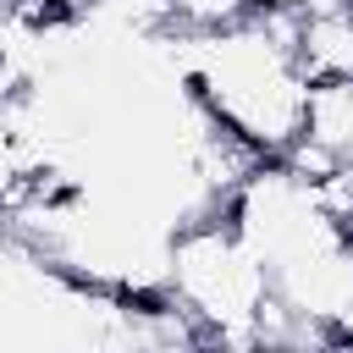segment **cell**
Segmentation results:
<instances>
[{"mask_svg": "<svg viewBox=\"0 0 353 353\" xmlns=\"http://www.w3.org/2000/svg\"><path fill=\"white\" fill-rule=\"evenodd\" d=\"M165 292L193 309L210 342H259L254 320H259V303L276 292V276L221 210V215L188 221L171 237Z\"/></svg>", "mask_w": 353, "mask_h": 353, "instance_id": "obj_1", "label": "cell"}, {"mask_svg": "<svg viewBox=\"0 0 353 353\" xmlns=\"http://www.w3.org/2000/svg\"><path fill=\"white\" fill-rule=\"evenodd\" d=\"M292 61H298V72H303L309 83L353 77V0L303 11V33H298Z\"/></svg>", "mask_w": 353, "mask_h": 353, "instance_id": "obj_2", "label": "cell"}, {"mask_svg": "<svg viewBox=\"0 0 353 353\" xmlns=\"http://www.w3.org/2000/svg\"><path fill=\"white\" fill-rule=\"evenodd\" d=\"M303 132H309V138H320L325 149H336L342 160H353V77H325V83H309Z\"/></svg>", "mask_w": 353, "mask_h": 353, "instance_id": "obj_3", "label": "cell"}, {"mask_svg": "<svg viewBox=\"0 0 353 353\" xmlns=\"http://www.w3.org/2000/svg\"><path fill=\"white\" fill-rule=\"evenodd\" d=\"M303 188H309V204L331 226H342V237L353 243V160H342L336 171H325L320 182H303Z\"/></svg>", "mask_w": 353, "mask_h": 353, "instance_id": "obj_4", "label": "cell"}, {"mask_svg": "<svg viewBox=\"0 0 353 353\" xmlns=\"http://www.w3.org/2000/svg\"><path fill=\"white\" fill-rule=\"evenodd\" d=\"M259 0H176V17L171 28L182 33H221V28H237L243 17H254Z\"/></svg>", "mask_w": 353, "mask_h": 353, "instance_id": "obj_5", "label": "cell"}, {"mask_svg": "<svg viewBox=\"0 0 353 353\" xmlns=\"http://www.w3.org/2000/svg\"><path fill=\"white\" fill-rule=\"evenodd\" d=\"M276 160H281L298 182H320L325 171H336V165H342V154H336V149H325V143H320V138H309V132H298Z\"/></svg>", "mask_w": 353, "mask_h": 353, "instance_id": "obj_6", "label": "cell"}, {"mask_svg": "<svg viewBox=\"0 0 353 353\" xmlns=\"http://www.w3.org/2000/svg\"><path fill=\"white\" fill-rule=\"evenodd\" d=\"M105 11H116L127 28L160 33V28H171V17H176V0H110Z\"/></svg>", "mask_w": 353, "mask_h": 353, "instance_id": "obj_7", "label": "cell"}, {"mask_svg": "<svg viewBox=\"0 0 353 353\" xmlns=\"http://www.w3.org/2000/svg\"><path fill=\"white\" fill-rule=\"evenodd\" d=\"M105 6H110V0H55L61 22H72V28H77V22H94V17L105 11Z\"/></svg>", "mask_w": 353, "mask_h": 353, "instance_id": "obj_8", "label": "cell"}, {"mask_svg": "<svg viewBox=\"0 0 353 353\" xmlns=\"http://www.w3.org/2000/svg\"><path fill=\"white\" fill-rule=\"evenodd\" d=\"M0 22H17V0H0Z\"/></svg>", "mask_w": 353, "mask_h": 353, "instance_id": "obj_9", "label": "cell"}]
</instances>
